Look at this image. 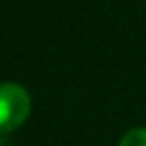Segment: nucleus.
I'll use <instances>...</instances> for the list:
<instances>
[{
	"instance_id": "f257e3e1",
	"label": "nucleus",
	"mask_w": 146,
	"mask_h": 146,
	"mask_svg": "<svg viewBox=\"0 0 146 146\" xmlns=\"http://www.w3.org/2000/svg\"><path fill=\"white\" fill-rule=\"evenodd\" d=\"M30 114V95L15 82L0 84V133L22 127Z\"/></svg>"
},
{
	"instance_id": "f03ea898",
	"label": "nucleus",
	"mask_w": 146,
	"mask_h": 146,
	"mask_svg": "<svg viewBox=\"0 0 146 146\" xmlns=\"http://www.w3.org/2000/svg\"><path fill=\"white\" fill-rule=\"evenodd\" d=\"M118 146H146V129H131L123 135Z\"/></svg>"
}]
</instances>
